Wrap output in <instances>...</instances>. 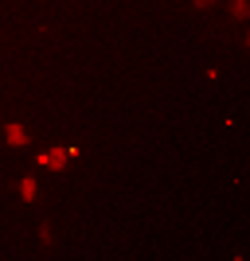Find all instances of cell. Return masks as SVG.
<instances>
[{
	"label": "cell",
	"mask_w": 250,
	"mask_h": 261,
	"mask_svg": "<svg viewBox=\"0 0 250 261\" xmlns=\"http://www.w3.org/2000/svg\"><path fill=\"white\" fill-rule=\"evenodd\" d=\"M66 160H71V156H66L63 148H47V152H39V164H43V168H51V172H63Z\"/></svg>",
	"instance_id": "obj_1"
},
{
	"label": "cell",
	"mask_w": 250,
	"mask_h": 261,
	"mask_svg": "<svg viewBox=\"0 0 250 261\" xmlns=\"http://www.w3.org/2000/svg\"><path fill=\"white\" fill-rule=\"evenodd\" d=\"M4 141H8L12 148H24V144H28V129H24L20 121H8V125H4Z\"/></svg>",
	"instance_id": "obj_2"
},
{
	"label": "cell",
	"mask_w": 250,
	"mask_h": 261,
	"mask_svg": "<svg viewBox=\"0 0 250 261\" xmlns=\"http://www.w3.org/2000/svg\"><path fill=\"white\" fill-rule=\"evenodd\" d=\"M227 12L235 16V20H250V0H231Z\"/></svg>",
	"instance_id": "obj_3"
},
{
	"label": "cell",
	"mask_w": 250,
	"mask_h": 261,
	"mask_svg": "<svg viewBox=\"0 0 250 261\" xmlns=\"http://www.w3.org/2000/svg\"><path fill=\"white\" fill-rule=\"evenodd\" d=\"M20 199H24V203H32V199H35V179H32V175L20 179Z\"/></svg>",
	"instance_id": "obj_4"
},
{
	"label": "cell",
	"mask_w": 250,
	"mask_h": 261,
	"mask_svg": "<svg viewBox=\"0 0 250 261\" xmlns=\"http://www.w3.org/2000/svg\"><path fill=\"white\" fill-rule=\"evenodd\" d=\"M39 242H43V246H51V242H55V234H51V222H43V226H39Z\"/></svg>",
	"instance_id": "obj_5"
},
{
	"label": "cell",
	"mask_w": 250,
	"mask_h": 261,
	"mask_svg": "<svg viewBox=\"0 0 250 261\" xmlns=\"http://www.w3.org/2000/svg\"><path fill=\"white\" fill-rule=\"evenodd\" d=\"M192 4H196V8H211V4H215V0H192Z\"/></svg>",
	"instance_id": "obj_6"
},
{
	"label": "cell",
	"mask_w": 250,
	"mask_h": 261,
	"mask_svg": "<svg viewBox=\"0 0 250 261\" xmlns=\"http://www.w3.org/2000/svg\"><path fill=\"white\" fill-rule=\"evenodd\" d=\"M246 47H250V32H246Z\"/></svg>",
	"instance_id": "obj_7"
}]
</instances>
